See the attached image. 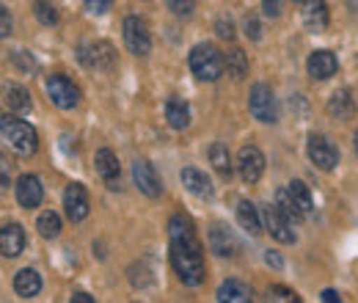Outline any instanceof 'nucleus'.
<instances>
[{"instance_id": "1", "label": "nucleus", "mask_w": 358, "mask_h": 303, "mask_svg": "<svg viewBox=\"0 0 358 303\" xmlns=\"http://www.w3.org/2000/svg\"><path fill=\"white\" fill-rule=\"evenodd\" d=\"M169 243H171V265L179 281L187 287H199L204 281V251L190 218L174 216L169 220Z\"/></svg>"}, {"instance_id": "2", "label": "nucleus", "mask_w": 358, "mask_h": 303, "mask_svg": "<svg viewBox=\"0 0 358 303\" xmlns=\"http://www.w3.org/2000/svg\"><path fill=\"white\" fill-rule=\"evenodd\" d=\"M0 135H3L6 143H8L17 155H22V157H28V155H34V152L39 149L36 130H34L28 122L17 119V116H0Z\"/></svg>"}, {"instance_id": "3", "label": "nucleus", "mask_w": 358, "mask_h": 303, "mask_svg": "<svg viewBox=\"0 0 358 303\" xmlns=\"http://www.w3.org/2000/svg\"><path fill=\"white\" fill-rule=\"evenodd\" d=\"M187 64H190V72H193L199 80H207V83H215L226 69L224 55H221L218 47H213V44H196V47L190 50Z\"/></svg>"}, {"instance_id": "4", "label": "nucleus", "mask_w": 358, "mask_h": 303, "mask_svg": "<svg viewBox=\"0 0 358 303\" xmlns=\"http://www.w3.org/2000/svg\"><path fill=\"white\" fill-rule=\"evenodd\" d=\"M248 108H251V116L262 125H273L278 122V108H275V97H273V88L268 83H257L251 88V97H248Z\"/></svg>"}, {"instance_id": "5", "label": "nucleus", "mask_w": 358, "mask_h": 303, "mask_svg": "<svg viewBox=\"0 0 358 303\" xmlns=\"http://www.w3.org/2000/svg\"><path fill=\"white\" fill-rule=\"evenodd\" d=\"M122 36H124V47L133 52V55H149L152 50V36H149V28L141 17H124L122 22Z\"/></svg>"}, {"instance_id": "6", "label": "nucleus", "mask_w": 358, "mask_h": 303, "mask_svg": "<svg viewBox=\"0 0 358 303\" xmlns=\"http://www.w3.org/2000/svg\"><path fill=\"white\" fill-rule=\"evenodd\" d=\"M306 152H309V160H312L320 171H334L336 163H339V149L325 135H309Z\"/></svg>"}, {"instance_id": "7", "label": "nucleus", "mask_w": 358, "mask_h": 303, "mask_svg": "<svg viewBox=\"0 0 358 303\" xmlns=\"http://www.w3.org/2000/svg\"><path fill=\"white\" fill-rule=\"evenodd\" d=\"M47 94H50L52 105H58L61 111H72L80 102V91L66 75H50L47 78Z\"/></svg>"}, {"instance_id": "8", "label": "nucleus", "mask_w": 358, "mask_h": 303, "mask_svg": "<svg viewBox=\"0 0 358 303\" xmlns=\"http://www.w3.org/2000/svg\"><path fill=\"white\" fill-rule=\"evenodd\" d=\"M237 171L243 176V182H248V185L259 182L262 174H265V155H262V149L243 146L240 155H237Z\"/></svg>"}, {"instance_id": "9", "label": "nucleus", "mask_w": 358, "mask_h": 303, "mask_svg": "<svg viewBox=\"0 0 358 303\" xmlns=\"http://www.w3.org/2000/svg\"><path fill=\"white\" fill-rule=\"evenodd\" d=\"M262 223L268 229V234L278 243H295V229L292 220L284 216L278 207H262Z\"/></svg>"}, {"instance_id": "10", "label": "nucleus", "mask_w": 358, "mask_h": 303, "mask_svg": "<svg viewBox=\"0 0 358 303\" xmlns=\"http://www.w3.org/2000/svg\"><path fill=\"white\" fill-rule=\"evenodd\" d=\"M64 207H66V218H69L72 223L86 220V218H89V210H91L86 188L78 185V182H72V185L66 188V193H64Z\"/></svg>"}, {"instance_id": "11", "label": "nucleus", "mask_w": 358, "mask_h": 303, "mask_svg": "<svg viewBox=\"0 0 358 303\" xmlns=\"http://www.w3.org/2000/svg\"><path fill=\"white\" fill-rule=\"evenodd\" d=\"M78 58L86 64V66H96V69H110L116 64V52L108 42H96V44H83L78 50Z\"/></svg>"}, {"instance_id": "12", "label": "nucleus", "mask_w": 358, "mask_h": 303, "mask_svg": "<svg viewBox=\"0 0 358 303\" xmlns=\"http://www.w3.org/2000/svg\"><path fill=\"white\" fill-rule=\"evenodd\" d=\"M133 179H135V185H138V190H141L143 196H149V199H157V196L163 193L160 176H157V171H155V166L146 163V160H135Z\"/></svg>"}, {"instance_id": "13", "label": "nucleus", "mask_w": 358, "mask_h": 303, "mask_svg": "<svg viewBox=\"0 0 358 303\" xmlns=\"http://www.w3.org/2000/svg\"><path fill=\"white\" fill-rule=\"evenodd\" d=\"M42 199H45V188H42L39 176H34V174L20 176V182H17V202H20V207L36 210L42 204Z\"/></svg>"}, {"instance_id": "14", "label": "nucleus", "mask_w": 358, "mask_h": 303, "mask_svg": "<svg viewBox=\"0 0 358 303\" xmlns=\"http://www.w3.org/2000/svg\"><path fill=\"white\" fill-rule=\"evenodd\" d=\"M328 20H331V14H328L325 0H306V3H303V8H301V22H303L306 31L322 34V31L328 28Z\"/></svg>"}, {"instance_id": "15", "label": "nucleus", "mask_w": 358, "mask_h": 303, "mask_svg": "<svg viewBox=\"0 0 358 303\" xmlns=\"http://www.w3.org/2000/svg\"><path fill=\"white\" fill-rule=\"evenodd\" d=\"M306 69H309V75L314 80H328V78L336 75L339 61H336V55L331 50H314L309 55V61H306Z\"/></svg>"}, {"instance_id": "16", "label": "nucleus", "mask_w": 358, "mask_h": 303, "mask_svg": "<svg viewBox=\"0 0 358 303\" xmlns=\"http://www.w3.org/2000/svg\"><path fill=\"white\" fill-rule=\"evenodd\" d=\"M22 248H25V232H22V226L20 223H6L0 229V254L8 257V260H14V257L22 254Z\"/></svg>"}, {"instance_id": "17", "label": "nucleus", "mask_w": 358, "mask_h": 303, "mask_svg": "<svg viewBox=\"0 0 358 303\" xmlns=\"http://www.w3.org/2000/svg\"><path fill=\"white\" fill-rule=\"evenodd\" d=\"M182 185H185L193 196H199V199H213V193H215L210 176L204 171H199V169H193V166L182 169Z\"/></svg>"}, {"instance_id": "18", "label": "nucleus", "mask_w": 358, "mask_h": 303, "mask_svg": "<svg viewBox=\"0 0 358 303\" xmlns=\"http://www.w3.org/2000/svg\"><path fill=\"white\" fill-rule=\"evenodd\" d=\"M237 223H240V229H245V232L254 234V237L262 234V229H265L259 210H257L248 199H240V202H237Z\"/></svg>"}, {"instance_id": "19", "label": "nucleus", "mask_w": 358, "mask_h": 303, "mask_svg": "<svg viewBox=\"0 0 358 303\" xmlns=\"http://www.w3.org/2000/svg\"><path fill=\"white\" fill-rule=\"evenodd\" d=\"M14 293L20 298H36L42 293V276L34 267H25L14 276Z\"/></svg>"}, {"instance_id": "20", "label": "nucleus", "mask_w": 358, "mask_h": 303, "mask_svg": "<svg viewBox=\"0 0 358 303\" xmlns=\"http://www.w3.org/2000/svg\"><path fill=\"white\" fill-rule=\"evenodd\" d=\"M251 298H254L251 287L240 279H229L218 287V301L221 303H248Z\"/></svg>"}, {"instance_id": "21", "label": "nucleus", "mask_w": 358, "mask_h": 303, "mask_svg": "<svg viewBox=\"0 0 358 303\" xmlns=\"http://www.w3.org/2000/svg\"><path fill=\"white\" fill-rule=\"evenodd\" d=\"M210 246H213V251L218 257H231L237 251V240H234V234L226 229L224 223H215L210 229Z\"/></svg>"}, {"instance_id": "22", "label": "nucleus", "mask_w": 358, "mask_h": 303, "mask_svg": "<svg viewBox=\"0 0 358 303\" xmlns=\"http://www.w3.org/2000/svg\"><path fill=\"white\" fill-rule=\"evenodd\" d=\"M328 113H331L334 119H339V122L353 119V116H356V102H353L350 91L339 88V91H336V94L328 99Z\"/></svg>"}, {"instance_id": "23", "label": "nucleus", "mask_w": 358, "mask_h": 303, "mask_svg": "<svg viewBox=\"0 0 358 303\" xmlns=\"http://www.w3.org/2000/svg\"><path fill=\"white\" fill-rule=\"evenodd\" d=\"M3 102L14 113H28L31 111V94L22 86H17V83H6L3 86Z\"/></svg>"}, {"instance_id": "24", "label": "nucleus", "mask_w": 358, "mask_h": 303, "mask_svg": "<svg viewBox=\"0 0 358 303\" xmlns=\"http://www.w3.org/2000/svg\"><path fill=\"white\" fill-rule=\"evenodd\" d=\"M166 122H169V127H174V130H185V127L190 125V108H187L185 99L171 97V99L166 102Z\"/></svg>"}, {"instance_id": "25", "label": "nucleus", "mask_w": 358, "mask_h": 303, "mask_svg": "<svg viewBox=\"0 0 358 303\" xmlns=\"http://www.w3.org/2000/svg\"><path fill=\"white\" fill-rule=\"evenodd\" d=\"M94 166H96V174L105 179V182H116L119 174H122V166H119V157L110 152V149H99L96 157H94Z\"/></svg>"}, {"instance_id": "26", "label": "nucleus", "mask_w": 358, "mask_h": 303, "mask_svg": "<svg viewBox=\"0 0 358 303\" xmlns=\"http://www.w3.org/2000/svg\"><path fill=\"white\" fill-rule=\"evenodd\" d=\"M224 64H226V72H229L234 80H243V78L248 75V55H245V50H240V47H231V50L226 52Z\"/></svg>"}, {"instance_id": "27", "label": "nucleus", "mask_w": 358, "mask_h": 303, "mask_svg": "<svg viewBox=\"0 0 358 303\" xmlns=\"http://www.w3.org/2000/svg\"><path fill=\"white\" fill-rule=\"evenodd\" d=\"M289 196H292V202L298 204V210H301L303 216H309V213L314 210L312 190L306 188V182H301V179H292V182H289Z\"/></svg>"}, {"instance_id": "28", "label": "nucleus", "mask_w": 358, "mask_h": 303, "mask_svg": "<svg viewBox=\"0 0 358 303\" xmlns=\"http://www.w3.org/2000/svg\"><path fill=\"white\" fill-rule=\"evenodd\" d=\"M210 163L221 176H226V179L231 176V157H229V149L224 143H213L210 146Z\"/></svg>"}, {"instance_id": "29", "label": "nucleus", "mask_w": 358, "mask_h": 303, "mask_svg": "<svg viewBox=\"0 0 358 303\" xmlns=\"http://www.w3.org/2000/svg\"><path fill=\"white\" fill-rule=\"evenodd\" d=\"M36 229H39V234L47 237V240L58 237V234H61V218H58V213H52V210L42 213L39 220H36Z\"/></svg>"}, {"instance_id": "30", "label": "nucleus", "mask_w": 358, "mask_h": 303, "mask_svg": "<svg viewBox=\"0 0 358 303\" xmlns=\"http://www.w3.org/2000/svg\"><path fill=\"white\" fill-rule=\"evenodd\" d=\"M275 207H278L284 216L289 218L292 223L303 218V213L298 210V204H295V202H292V196H289V188H284V190H275Z\"/></svg>"}, {"instance_id": "31", "label": "nucleus", "mask_w": 358, "mask_h": 303, "mask_svg": "<svg viewBox=\"0 0 358 303\" xmlns=\"http://www.w3.org/2000/svg\"><path fill=\"white\" fill-rule=\"evenodd\" d=\"M34 14L42 25H55L58 22V8L50 3V0H36L34 3Z\"/></svg>"}, {"instance_id": "32", "label": "nucleus", "mask_w": 358, "mask_h": 303, "mask_svg": "<svg viewBox=\"0 0 358 303\" xmlns=\"http://www.w3.org/2000/svg\"><path fill=\"white\" fill-rule=\"evenodd\" d=\"M169 3V11L179 17V20H185V17H190L193 14V8H196V0H166Z\"/></svg>"}, {"instance_id": "33", "label": "nucleus", "mask_w": 358, "mask_h": 303, "mask_svg": "<svg viewBox=\"0 0 358 303\" xmlns=\"http://www.w3.org/2000/svg\"><path fill=\"white\" fill-rule=\"evenodd\" d=\"M11 61H14V66H20L22 72H36V61H34V55H31V52H25V50L14 52V55H11Z\"/></svg>"}, {"instance_id": "34", "label": "nucleus", "mask_w": 358, "mask_h": 303, "mask_svg": "<svg viewBox=\"0 0 358 303\" xmlns=\"http://www.w3.org/2000/svg\"><path fill=\"white\" fill-rule=\"evenodd\" d=\"M268 298L270 301H284V303H298V295L287 287H270L268 290Z\"/></svg>"}, {"instance_id": "35", "label": "nucleus", "mask_w": 358, "mask_h": 303, "mask_svg": "<svg viewBox=\"0 0 358 303\" xmlns=\"http://www.w3.org/2000/svg\"><path fill=\"white\" fill-rule=\"evenodd\" d=\"M245 36H248L251 42H259V39H262V25H259V20H257L254 14L245 17Z\"/></svg>"}, {"instance_id": "36", "label": "nucleus", "mask_w": 358, "mask_h": 303, "mask_svg": "<svg viewBox=\"0 0 358 303\" xmlns=\"http://www.w3.org/2000/svg\"><path fill=\"white\" fill-rule=\"evenodd\" d=\"M215 31H218V36L226 39V42H231V39H234V22H231V20H226V17H221V20L215 22Z\"/></svg>"}, {"instance_id": "37", "label": "nucleus", "mask_w": 358, "mask_h": 303, "mask_svg": "<svg viewBox=\"0 0 358 303\" xmlns=\"http://www.w3.org/2000/svg\"><path fill=\"white\" fill-rule=\"evenodd\" d=\"M83 3H86V8H89L91 14H105L113 0H83Z\"/></svg>"}, {"instance_id": "38", "label": "nucleus", "mask_w": 358, "mask_h": 303, "mask_svg": "<svg viewBox=\"0 0 358 303\" xmlns=\"http://www.w3.org/2000/svg\"><path fill=\"white\" fill-rule=\"evenodd\" d=\"M8 179H11V163H8V157L0 155V190L8 185Z\"/></svg>"}, {"instance_id": "39", "label": "nucleus", "mask_w": 358, "mask_h": 303, "mask_svg": "<svg viewBox=\"0 0 358 303\" xmlns=\"http://www.w3.org/2000/svg\"><path fill=\"white\" fill-rule=\"evenodd\" d=\"M11 34V14L0 6V39H6Z\"/></svg>"}, {"instance_id": "40", "label": "nucleus", "mask_w": 358, "mask_h": 303, "mask_svg": "<svg viewBox=\"0 0 358 303\" xmlns=\"http://www.w3.org/2000/svg\"><path fill=\"white\" fill-rule=\"evenodd\" d=\"M262 11L268 17H278L281 14V0H262Z\"/></svg>"}, {"instance_id": "41", "label": "nucleus", "mask_w": 358, "mask_h": 303, "mask_svg": "<svg viewBox=\"0 0 358 303\" xmlns=\"http://www.w3.org/2000/svg\"><path fill=\"white\" fill-rule=\"evenodd\" d=\"M268 265H270V267H275V270H281V267H284V260H281V254H275V251H268Z\"/></svg>"}, {"instance_id": "42", "label": "nucleus", "mask_w": 358, "mask_h": 303, "mask_svg": "<svg viewBox=\"0 0 358 303\" xmlns=\"http://www.w3.org/2000/svg\"><path fill=\"white\" fill-rule=\"evenodd\" d=\"M320 301H325V303H339V295H336V290H325V293L320 295Z\"/></svg>"}, {"instance_id": "43", "label": "nucleus", "mask_w": 358, "mask_h": 303, "mask_svg": "<svg viewBox=\"0 0 358 303\" xmlns=\"http://www.w3.org/2000/svg\"><path fill=\"white\" fill-rule=\"evenodd\" d=\"M72 303H94V298L86 295V293H75V295H72Z\"/></svg>"}, {"instance_id": "44", "label": "nucleus", "mask_w": 358, "mask_h": 303, "mask_svg": "<svg viewBox=\"0 0 358 303\" xmlns=\"http://www.w3.org/2000/svg\"><path fill=\"white\" fill-rule=\"evenodd\" d=\"M356 149H358V135H356Z\"/></svg>"}, {"instance_id": "45", "label": "nucleus", "mask_w": 358, "mask_h": 303, "mask_svg": "<svg viewBox=\"0 0 358 303\" xmlns=\"http://www.w3.org/2000/svg\"><path fill=\"white\" fill-rule=\"evenodd\" d=\"M356 64H358V55H356Z\"/></svg>"}, {"instance_id": "46", "label": "nucleus", "mask_w": 358, "mask_h": 303, "mask_svg": "<svg viewBox=\"0 0 358 303\" xmlns=\"http://www.w3.org/2000/svg\"><path fill=\"white\" fill-rule=\"evenodd\" d=\"M298 3H301V0H298Z\"/></svg>"}]
</instances>
